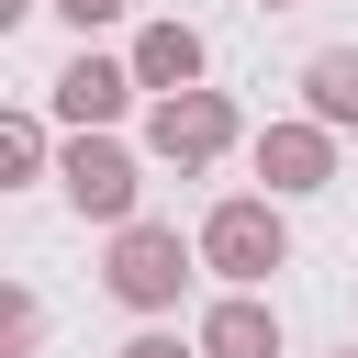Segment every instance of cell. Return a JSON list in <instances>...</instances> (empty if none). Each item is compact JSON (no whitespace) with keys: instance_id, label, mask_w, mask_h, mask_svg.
<instances>
[{"instance_id":"8992f818","label":"cell","mask_w":358,"mask_h":358,"mask_svg":"<svg viewBox=\"0 0 358 358\" xmlns=\"http://www.w3.org/2000/svg\"><path fill=\"white\" fill-rule=\"evenodd\" d=\"M201 67H213V45H201V22H145L134 34V90L145 101H179V90H201Z\"/></svg>"},{"instance_id":"4fadbf2b","label":"cell","mask_w":358,"mask_h":358,"mask_svg":"<svg viewBox=\"0 0 358 358\" xmlns=\"http://www.w3.org/2000/svg\"><path fill=\"white\" fill-rule=\"evenodd\" d=\"M112 358H201V336H168V324H145V336H123Z\"/></svg>"},{"instance_id":"30bf717a","label":"cell","mask_w":358,"mask_h":358,"mask_svg":"<svg viewBox=\"0 0 358 358\" xmlns=\"http://www.w3.org/2000/svg\"><path fill=\"white\" fill-rule=\"evenodd\" d=\"M45 168H56V145H45V112H11V123H0V179L22 190V179H45Z\"/></svg>"},{"instance_id":"2e32d148","label":"cell","mask_w":358,"mask_h":358,"mask_svg":"<svg viewBox=\"0 0 358 358\" xmlns=\"http://www.w3.org/2000/svg\"><path fill=\"white\" fill-rule=\"evenodd\" d=\"M336 358H358V347H336Z\"/></svg>"},{"instance_id":"52a82bcc","label":"cell","mask_w":358,"mask_h":358,"mask_svg":"<svg viewBox=\"0 0 358 358\" xmlns=\"http://www.w3.org/2000/svg\"><path fill=\"white\" fill-rule=\"evenodd\" d=\"M257 179H268V201L324 190V179H336V134H324V123H268V134H257Z\"/></svg>"},{"instance_id":"7c38bea8","label":"cell","mask_w":358,"mask_h":358,"mask_svg":"<svg viewBox=\"0 0 358 358\" xmlns=\"http://www.w3.org/2000/svg\"><path fill=\"white\" fill-rule=\"evenodd\" d=\"M45 11H56V22H78V45H90V34H101V22H123L134 0H45Z\"/></svg>"},{"instance_id":"277c9868","label":"cell","mask_w":358,"mask_h":358,"mask_svg":"<svg viewBox=\"0 0 358 358\" xmlns=\"http://www.w3.org/2000/svg\"><path fill=\"white\" fill-rule=\"evenodd\" d=\"M235 134H246V123H235V101H224V90L145 101V157H157V168H179V179H190V168H213V157H235Z\"/></svg>"},{"instance_id":"8fae6325","label":"cell","mask_w":358,"mask_h":358,"mask_svg":"<svg viewBox=\"0 0 358 358\" xmlns=\"http://www.w3.org/2000/svg\"><path fill=\"white\" fill-rule=\"evenodd\" d=\"M34 347H45V302L11 280V291H0V358H34Z\"/></svg>"},{"instance_id":"ba28073f","label":"cell","mask_w":358,"mask_h":358,"mask_svg":"<svg viewBox=\"0 0 358 358\" xmlns=\"http://www.w3.org/2000/svg\"><path fill=\"white\" fill-rule=\"evenodd\" d=\"M190 336H201V358H280V313H268V291H224Z\"/></svg>"},{"instance_id":"5bb4252c","label":"cell","mask_w":358,"mask_h":358,"mask_svg":"<svg viewBox=\"0 0 358 358\" xmlns=\"http://www.w3.org/2000/svg\"><path fill=\"white\" fill-rule=\"evenodd\" d=\"M22 11H45V0H0V22H22Z\"/></svg>"},{"instance_id":"6da1fadb","label":"cell","mask_w":358,"mask_h":358,"mask_svg":"<svg viewBox=\"0 0 358 358\" xmlns=\"http://www.w3.org/2000/svg\"><path fill=\"white\" fill-rule=\"evenodd\" d=\"M190 280H201V235L157 224V213H145V224H123V235H112V257H101V291H112L123 313H145V324H157V313H179V291H190Z\"/></svg>"},{"instance_id":"3957f363","label":"cell","mask_w":358,"mask_h":358,"mask_svg":"<svg viewBox=\"0 0 358 358\" xmlns=\"http://www.w3.org/2000/svg\"><path fill=\"white\" fill-rule=\"evenodd\" d=\"M56 190H67V213L78 224H145L134 201H145V168H134V145H112V134H67L56 145Z\"/></svg>"},{"instance_id":"9c48e42d","label":"cell","mask_w":358,"mask_h":358,"mask_svg":"<svg viewBox=\"0 0 358 358\" xmlns=\"http://www.w3.org/2000/svg\"><path fill=\"white\" fill-rule=\"evenodd\" d=\"M302 123H324V134H347V123H358V45L302 56Z\"/></svg>"},{"instance_id":"7a4b0ae2","label":"cell","mask_w":358,"mask_h":358,"mask_svg":"<svg viewBox=\"0 0 358 358\" xmlns=\"http://www.w3.org/2000/svg\"><path fill=\"white\" fill-rule=\"evenodd\" d=\"M201 268H213L224 291H268V280L291 268V224H280V201H268V190H224V201L201 213Z\"/></svg>"},{"instance_id":"9a60e30c","label":"cell","mask_w":358,"mask_h":358,"mask_svg":"<svg viewBox=\"0 0 358 358\" xmlns=\"http://www.w3.org/2000/svg\"><path fill=\"white\" fill-rule=\"evenodd\" d=\"M257 11H302V0H257Z\"/></svg>"},{"instance_id":"5b68a950","label":"cell","mask_w":358,"mask_h":358,"mask_svg":"<svg viewBox=\"0 0 358 358\" xmlns=\"http://www.w3.org/2000/svg\"><path fill=\"white\" fill-rule=\"evenodd\" d=\"M45 101H56V123H67V134H112L145 90H134V56H90V45H78V56L45 78Z\"/></svg>"}]
</instances>
